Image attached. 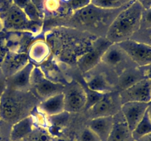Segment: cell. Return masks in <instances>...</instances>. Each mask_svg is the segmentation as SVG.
<instances>
[{
    "instance_id": "6da1fadb",
    "label": "cell",
    "mask_w": 151,
    "mask_h": 141,
    "mask_svg": "<svg viewBox=\"0 0 151 141\" xmlns=\"http://www.w3.org/2000/svg\"><path fill=\"white\" fill-rule=\"evenodd\" d=\"M142 5L134 0L125 7L111 24L106 33V39L112 43L128 41L140 29Z\"/></svg>"
},
{
    "instance_id": "7a4b0ae2",
    "label": "cell",
    "mask_w": 151,
    "mask_h": 141,
    "mask_svg": "<svg viewBox=\"0 0 151 141\" xmlns=\"http://www.w3.org/2000/svg\"><path fill=\"white\" fill-rule=\"evenodd\" d=\"M30 85L33 87L37 95L43 101L52 95L63 93L65 86L59 82L49 80L44 76L41 70L34 68L31 74Z\"/></svg>"
},
{
    "instance_id": "3957f363",
    "label": "cell",
    "mask_w": 151,
    "mask_h": 141,
    "mask_svg": "<svg viewBox=\"0 0 151 141\" xmlns=\"http://www.w3.org/2000/svg\"><path fill=\"white\" fill-rule=\"evenodd\" d=\"M1 20L3 28L7 30L35 31L38 29V23L29 20L23 10L15 5L6 12L4 19Z\"/></svg>"
},
{
    "instance_id": "277c9868",
    "label": "cell",
    "mask_w": 151,
    "mask_h": 141,
    "mask_svg": "<svg viewBox=\"0 0 151 141\" xmlns=\"http://www.w3.org/2000/svg\"><path fill=\"white\" fill-rule=\"evenodd\" d=\"M118 44L137 67L151 65L150 46L131 39Z\"/></svg>"
},
{
    "instance_id": "5b68a950",
    "label": "cell",
    "mask_w": 151,
    "mask_h": 141,
    "mask_svg": "<svg viewBox=\"0 0 151 141\" xmlns=\"http://www.w3.org/2000/svg\"><path fill=\"white\" fill-rule=\"evenodd\" d=\"M64 109L68 113H77L85 108L86 94L81 82H74L63 91Z\"/></svg>"
},
{
    "instance_id": "8992f818",
    "label": "cell",
    "mask_w": 151,
    "mask_h": 141,
    "mask_svg": "<svg viewBox=\"0 0 151 141\" xmlns=\"http://www.w3.org/2000/svg\"><path fill=\"white\" fill-rule=\"evenodd\" d=\"M121 103L151 102V79H144L130 88L119 91Z\"/></svg>"
},
{
    "instance_id": "52a82bcc",
    "label": "cell",
    "mask_w": 151,
    "mask_h": 141,
    "mask_svg": "<svg viewBox=\"0 0 151 141\" xmlns=\"http://www.w3.org/2000/svg\"><path fill=\"white\" fill-rule=\"evenodd\" d=\"M121 103L119 94L118 96L114 95L113 92L106 93L101 99L99 100L88 111L91 119L104 116H114L121 110Z\"/></svg>"
},
{
    "instance_id": "ba28073f",
    "label": "cell",
    "mask_w": 151,
    "mask_h": 141,
    "mask_svg": "<svg viewBox=\"0 0 151 141\" xmlns=\"http://www.w3.org/2000/svg\"><path fill=\"white\" fill-rule=\"evenodd\" d=\"M111 44L112 43L106 38L105 40H100L91 51L81 56L78 60V66L81 72L86 73L94 68L101 61L103 53Z\"/></svg>"
},
{
    "instance_id": "9c48e42d",
    "label": "cell",
    "mask_w": 151,
    "mask_h": 141,
    "mask_svg": "<svg viewBox=\"0 0 151 141\" xmlns=\"http://www.w3.org/2000/svg\"><path fill=\"white\" fill-rule=\"evenodd\" d=\"M150 103L127 102L121 106L122 112L128 129L132 133L147 112Z\"/></svg>"
},
{
    "instance_id": "30bf717a",
    "label": "cell",
    "mask_w": 151,
    "mask_h": 141,
    "mask_svg": "<svg viewBox=\"0 0 151 141\" xmlns=\"http://www.w3.org/2000/svg\"><path fill=\"white\" fill-rule=\"evenodd\" d=\"M21 113L20 104L13 97L4 93L0 96V119L11 121L19 117Z\"/></svg>"
},
{
    "instance_id": "8fae6325",
    "label": "cell",
    "mask_w": 151,
    "mask_h": 141,
    "mask_svg": "<svg viewBox=\"0 0 151 141\" xmlns=\"http://www.w3.org/2000/svg\"><path fill=\"white\" fill-rule=\"evenodd\" d=\"M33 69V65L28 63L22 69L11 75L8 81L10 88L16 90H24L27 89L30 85L31 74Z\"/></svg>"
},
{
    "instance_id": "7c38bea8",
    "label": "cell",
    "mask_w": 151,
    "mask_h": 141,
    "mask_svg": "<svg viewBox=\"0 0 151 141\" xmlns=\"http://www.w3.org/2000/svg\"><path fill=\"white\" fill-rule=\"evenodd\" d=\"M114 126V116H104L91 119L88 127L98 136L101 141H107Z\"/></svg>"
},
{
    "instance_id": "4fadbf2b",
    "label": "cell",
    "mask_w": 151,
    "mask_h": 141,
    "mask_svg": "<svg viewBox=\"0 0 151 141\" xmlns=\"http://www.w3.org/2000/svg\"><path fill=\"white\" fill-rule=\"evenodd\" d=\"M85 85L91 90L100 93H109L114 90V87L109 83L107 78L102 73H88L84 78Z\"/></svg>"
},
{
    "instance_id": "5bb4252c",
    "label": "cell",
    "mask_w": 151,
    "mask_h": 141,
    "mask_svg": "<svg viewBox=\"0 0 151 141\" xmlns=\"http://www.w3.org/2000/svg\"><path fill=\"white\" fill-rule=\"evenodd\" d=\"M41 113L49 116L55 115L65 111L63 93L57 94L42 101L39 105Z\"/></svg>"
},
{
    "instance_id": "9a60e30c",
    "label": "cell",
    "mask_w": 151,
    "mask_h": 141,
    "mask_svg": "<svg viewBox=\"0 0 151 141\" xmlns=\"http://www.w3.org/2000/svg\"><path fill=\"white\" fill-rule=\"evenodd\" d=\"M34 125V118L27 116L13 124L10 132V140L20 141L32 132Z\"/></svg>"
},
{
    "instance_id": "2e32d148",
    "label": "cell",
    "mask_w": 151,
    "mask_h": 141,
    "mask_svg": "<svg viewBox=\"0 0 151 141\" xmlns=\"http://www.w3.org/2000/svg\"><path fill=\"white\" fill-rule=\"evenodd\" d=\"M144 79L147 78L145 77L143 70L140 67L132 68L125 70L119 76V82H118V88H119V91L124 90L130 88L134 84Z\"/></svg>"
},
{
    "instance_id": "e0dca14e",
    "label": "cell",
    "mask_w": 151,
    "mask_h": 141,
    "mask_svg": "<svg viewBox=\"0 0 151 141\" xmlns=\"http://www.w3.org/2000/svg\"><path fill=\"white\" fill-rule=\"evenodd\" d=\"M134 140L132 133L128 129L125 118L116 120L114 116V126L107 141H131Z\"/></svg>"
},
{
    "instance_id": "ac0fdd59",
    "label": "cell",
    "mask_w": 151,
    "mask_h": 141,
    "mask_svg": "<svg viewBox=\"0 0 151 141\" xmlns=\"http://www.w3.org/2000/svg\"><path fill=\"white\" fill-rule=\"evenodd\" d=\"M129 58L118 43H112L108 47L101 57V62L111 66H115Z\"/></svg>"
},
{
    "instance_id": "d6986e66",
    "label": "cell",
    "mask_w": 151,
    "mask_h": 141,
    "mask_svg": "<svg viewBox=\"0 0 151 141\" xmlns=\"http://www.w3.org/2000/svg\"><path fill=\"white\" fill-rule=\"evenodd\" d=\"M102 10L103 9L89 4L81 10L75 11V18L83 24H92L102 19Z\"/></svg>"
},
{
    "instance_id": "ffe728a7",
    "label": "cell",
    "mask_w": 151,
    "mask_h": 141,
    "mask_svg": "<svg viewBox=\"0 0 151 141\" xmlns=\"http://www.w3.org/2000/svg\"><path fill=\"white\" fill-rule=\"evenodd\" d=\"M50 49L45 42L37 41L31 45L28 51V57L36 63H42L50 55Z\"/></svg>"
},
{
    "instance_id": "44dd1931",
    "label": "cell",
    "mask_w": 151,
    "mask_h": 141,
    "mask_svg": "<svg viewBox=\"0 0 151 141\" xmlns=\"http://www.w3.org/2000/svg\"><path fill=\"white\" fill-rule=\"evenodd\" d=\"M6 67L7 71L10 73V76L14 74L16 72L22 69L26 66L28 62V56L24 54H16L14 55H10L6 58Z\"/></svg>"
},
{
    "instance_id": "7402d4cb",
    "label": "cell",
    "mask_w": 151,
    "mask_h": 141,
    "mask_svg": "<svg viewBox=\"0 0 151 141\" xmlns=\"http://www.w3.org/2000/svg\"><path fill=\"white\" fill-rule=\"evenodd\" d=\"M150 133H151V118L148 110H147L141 121L132 132L133 139L134 140L137 141L139 139Z\"/></svg>"
},
{
    "instance_id": "603a6c76",
    "label": "cell",
    "mask_w": 151,
    "mask_h": 141,
    "mask_svg": "<svg viewBox=\"0 0 151 141\" xmlns=\"http://www.w3.org/2000/svg\"><path fill=\"white\" fill-rule=\"evenodd\" d=\"M130 3L127 4L122 0H91V4L93 6L108 10L120 8L122 6H127Z\"/></svg>"
},
{
    "instance_id": "cb8c5ba5",
    "label": "cell",
    "mask_w": 151,
    "mask_h": 141,
    "mask_svg": "<svg viewBox=\"0 0 151 141\" xmlns=\"http://www.w3.org/2000/svg\"><path fill=\"white\" fill-rule=\"evenodd\" d=\"M50 117V121H51L52 126L50 128V132L52 135H57L60 130V128L63 126V123H66L68 117H69V113L68 112H63L60 114L52 115Z\"/></svg>"
},
{
    "instance_id": "d4e9b609",
    "label": "cell",
    "mask_w": 151,
    "mask_h": 141,
    "mask_svg": "<svg viewBox=\"0 0 151 141\" xmlns=\"http://www.w3.org/2000/svg\"><path fill=\"white\" fill-rule=\"evenodd\" d=\"M81 85L83 87L84 90H85L86 94V104L85 109L88 110V109L91 108L94 104H95L99 100L101 99L105 94L100 93L91 90H90L89 88L85 85V83H82Z\"/></svg>"
},
{
    "instance_id": "484cf974",
    "label": "cell",
    "mask_w": 151,
    "mask_h": 141,
    "mask_svg": "<svg viewBox=\"0 0 151 141\" xmlns=\"http://www.w3.org/2000/svg\"><path fill=\"white\" fill-rule=\"evenodd\" d=\"M27 19L31 21L39 23L41 21V11L32 2H30L23 10Z\"/></svg>"
},
{
    "instance_id": "4316f807",
    "label": "cell",
    "mask_w": 151,
    "mask_h": 141,
    "mask_svg": "<svg viewBox=\"0 0 151 141\" xmlns=\"http://www.w3.org/2000/svg\"><path fill=\"white\" fill-rule=\"evenodd\" d=\"M131 40L142 43L151 46V28L150 29H139L132 37Z\"/></svg>"
},
{
    "instance_id": "83f0119b",
    "label": "cell",
    "mask_w": 151,
    "mask_h": 141,
    "mask_svg": "<svg viewBox=\"0 0 151 141\" xmlns=\"http://www.w3.org/2000/svg\"><path fill=\"white\" fill-rule=\"evenodd\" d=\"M150 28H151V7L144 9L143 10L139 29H150Z\"/></svg>"
},
{
    "instance_id": "f1b7e54d",
    "label": "cell",
    "mask_w": 151,
    "mask_h": 141,
    "mask_svg": "<svg viewBox=\"0 0 151 141\" xmlns=\"http://www.w3.org/2000/svg\"><path fill=\"white\" fill-rule=\"evenodd\" d=\"M81 141H101L98 136L88 127L84 129L81 134Z\"/></svg>"
},
{
    "instance_id": "f546056e",
    "label": "cell",
    "mask_w": 151,
    "mask_h": 141,
    "mask_svg": "<svg viewBox=\"0 0 151 141\" xmlns=\"http://www.w3.org/2000/svg\"><path fill=\"white\" fill-rule=\"evenodd\" d=\"M91 4V0H70V6L75 11L81 10Z\"/></svg>"
},
{
    "instance_id": "4dcf8cb0",
    "label": "cell",
    "mask_w": 151,
    "mask_h": 141,
    "mask_svg": "<svg viewBox=\"0 0 151 141\" xmlns=\"http://www.w3.org/2000/svg\"><path fill=\"white\" fill-rule=\"evenodd\" d=\"M58 0H45L46 7L50 11L57 10L58 7Z\"/></svg>"
},
{
    "instance_id": "1f68e13d",
    "label": "cell",
    "mask_w": 151,
    "mask_h": 141,
    "mask_svg": "<svg viewBox=\"0 0 151 141\" xmlns=\"http://www.w3.org/2000/svg\"><path fill=\"white\" fill-rule=\"evenodd\" d=\"M15 6L23 10L28 4L32 2V0H13Z\"/></svg>"
},
{
    "instance_id": "d6a6232c",
    "label": "cell",
    "mask_w": 151,
    "mask_h": 141,
    "mask_svg": "<svg viewBox=\"0 0 151 141\" xmlns=\"http://www.w3.org/2000/svg\"><path fill=\"white\" fill-rule=\"evenodd\" d=\"M35 135V136L32 138L31 141H49L50 140L48 135L44 133H38Z\"/></svg>"
},
{
    "instance_id": "836d02e7",
    "label": "cell",
    "mask_w": 151,
    "mask_h": 141,
    "mask_svg": "<svg viewBox=\"0 0 151 141\" xmlns=\"http://www.w3.org/2000/svg\"><path fill=\"white\" fill-rule=\"evenodd\" d=\"M140 68H141L142 70H143V73H144L145 77L147 78V79H151V65Z\"/></svg>"
},
{
    "instance_id": "e575fe53",
    "label": "cell",
    "mask_w": 151,
    "mask_h": 141,
    "mask_svg": "<svg viewBox=\"0 0 151 141\" xmlns=\"http://www.w3.org/2000/svg\"><path fill=\"white\" fill-rule=\"evenodd\" d=\"M137 1L142 5L144 9L151 7V0H137Z\"/></svg>"
},
{
    "instance_id": "d590c367",
    "label": "cell",
    "mask_w": 151,
    "mask_h": 141,
    "mask_svg": "<svg viewBox=\"0 0 151 141\" xmlns=\"http://www.w3.org/2000/svg\"><path fill=\"white\" fill-rule=\"evenodd\" d=\"M44 1V0H32V2L40 10V7H41L42 6Z\"/></svg>"
},
{
    "instance_id": "8d00e7d4",
    "label": "cell",
    "mask_w": 151,
    "mask_h": 141,
    "mask_svg": "<svg viewBox=\"0 0 151 141\" xmlns=\"http://www.w3.org/2000/svg\"><path fill=\"white\" fill-rule=\"evenodd\" d=\"M137 141H151V133L145 135V136L142 137L139 139Z\"/></svg>"
},
{
    "instance_id": "74e56055",
    "label": "cell",
    "mask_w": 151,
    "mask_h": 141,
    "mask_svg": "<svg viewBox=\"0 0 151 141\" xmlns=\"http://www.w3.org/2000/svg\"><path fill=\"white\" fill-rule=\"evenodd\" d=\"M3 29V24H2V20H1V18L0 16V31Z\"/></svg>"
},
{
    "instance_id": "f35d334b",
    "label": "cell",
    "mask_w": 151,
    "mask_h": 141,
    "mask_svg": "<svg viewBox=\"0 0 151 141\" xmlns=\"http://www.w3.org/2000/svg\"><path fill=\"white\" fill-rule=\"evenodd\" d=\"M147 110H148L149 115H150V117L151 118V102L150 103V104H149V107H148V109H147Z\"/></svg>"
},
{
    "instance_id": "ab89813d",
    "label": "cell",
    "mask_w": 151,
    "mask_h": 141,
    "mask_svg": "<svg viewBox=\"0 0 151 141\" xmlns=\"http://www.w3.org/2000/svg\"><path fill=\"white\" fill-rule=\"evenodd\" d=\"M122 1H124L125 3H127V4H128V3H131V1H134V0H122Z\"/></svg>"
},
{
    "instance_id": "60d3db41",
    "label": "cell",
    "mask_w": 151,
    "mask_h": 141,
    "mask_svg": "<svg viewBox=\"0 0 151 141\" xmlns=\"http://www.w3.org/2000/svg\"><path fill=\"white\" fill-rule=\"evenodd\" d=\"M0 141H1V140H0Z\"/></svg>"
}]
</instances>
